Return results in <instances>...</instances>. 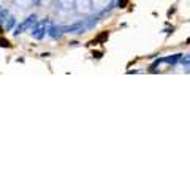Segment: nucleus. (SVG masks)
<instances>
[{"mask_svg":"<svg viewBox=\"0 0 190 190\" xmlns=\"http://www.w3.org/2000/svg\"><path fill=\"white\" fill-rule=\"evenodd\" d=\"M106 38H108V32H103V33H101L98 38H95L94 41H90V44L94 46V44H97V43H103V41L106 40Z\"/></svg>","mask_w":190,"mask_h":190,"instance_id":"1","label":"nucleus"},{"mask_svg":"<svg viewBox=\"0 0 190 190\" xmlns=\"http://www.w3.org/2000/svg\"><path fill=\"white\" fill-rule=\"evenodd\" d=\"M0 46L2 48H11V43H10L8 40H5V38H0Z\"/></svg>","mask_w":190,"mask_h":190,"instance_id":"2","label":"nucleus"},{"mask_svg":"<svg viewBox=\"0 0 190 190\" xmlns=\"http://www.w3.org/2000/svg\"><path fill=\"white\" fill-rule=\"evenodd\" d=\"M127 3H128V0H119V6H120V8L127 6Z\"/></svg>","mask_w":190,"mask_h":190,"instance_id":"3","label":"nucleus"},{"mask_svg":"<svg viewBox=\"0 0 190 190\" xmlns=\"http://www.w3.org/2000/svg\"><path fill=\"white\" fill-rule=\"evenodd\" d=\"M2 33H3V29H2V27H0V35H2Z\"/></svg>","mask_w":190,"mask_h":190,"instance_id":"4","label":"nucleus"},{"mask_svg":"<svg viewBox=\"0 0 190 190\" xmlns=\"http://www.w3.org/2000/svg\"><path fill=\"white\" fill-rule=\"evenodd\" d=\"M187 43H189V44H190V38H189V40H187Z\"/></svg>","mask_w":190,"mask_h":190,"instance_id":"5","label":"nucleus"}]
</instances>
